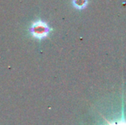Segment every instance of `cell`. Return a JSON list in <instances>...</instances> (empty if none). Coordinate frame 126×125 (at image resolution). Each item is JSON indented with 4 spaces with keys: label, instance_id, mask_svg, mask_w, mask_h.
I'll return each mask as SVG.
<instances>
[{
    "label": "cell",
    "instance_id": "obj_2",
    "mask_svg": "<svg viewBox=\"0 0 126 125\" xmlns=\"http://www.w3.org/2000/svg\"><path fill=\"white\" fill-rule=\"evenodd\" d=\"M87 0H73V4L77 9H83L87 5Z\"/></svg>",
    "mask_w": 126,
    "mask_h": 125
},
{
    "label": "cell",
    "instance_id": "obj_1",
    "mask_svg": "<svg viewBox=\"0 0 126 125\" xmlns=\"http://www.w3.org/2000/svg\"><path fill=\"white\" fill-rule=\"evenodd\" d=\"M49 27L41 21L35 22L31 27V33L33 37L37 39H42L47 36L49 33Z\"/></svg>",
    "mask_w": 126,
    "mask_h": 125
}]
</instances>
